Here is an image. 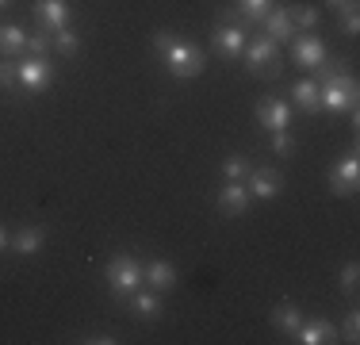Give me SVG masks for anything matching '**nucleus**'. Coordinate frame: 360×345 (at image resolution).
Instances as JSON below:
<instances>
[{
	"mask_svg": "<svg viewBox=\"0 0 360 345\" xmlns=\"http://www.w3.org/2000/svg\"><path fill=\"white\" fill-rule=\"evenodd\" d=\"M245 65H250L257 77H264V81H280V73H284L280 42H272L269 34H253V39L245 42Z\"/></svg>",
	"mask_w": 360,
	"mask_h": 345,
	"instance_id": "1",
	"label": "nucleus"
},
{
	"mask_svg": "<svg viewBox=\"0 0 360 345\" xmlns=\"http://www.w3.org/2000/svg\"><path fill=\"white\" fill-rule=\"evenodd\" d=\"M349 108H356V77H353V69H341L338 77L319 84V111L341 115Z\"/></svg>",
	"mask_w": 360,
	"mask_h": 345,
	"instance_id": "2",
	"label": "nucleus"
},
{
	"mask_svg": "<svg viewBox=\"0 0 360 345\" xmlns=\"http://www.w3.org/2000/svg\"><path fill=\"white\" fill-rule=\"evenodd\" d=\"M161 62H165V69L176 81H192V77H200L203 69H207V54H203L195 42H173V50H169Z\"/></svg>",
	"mask_w": 360,
	"mask_h": 345,
	"instance_id": "3",
	"label": "nucleus"
},
{
	"mask_svg": "<svg viewBox=\"0 0 360 345\" xmlns=\"http://www.w3.org/2000/svg\"><path fill=\"white\" fill-rule=\"evenodd\" d=\"M108 284H111L115 296H131V291L142 284V265L134 261L131 253H115L108 261Z\"/></svg>",
	"mask_w": 360,
	"mask_h": 345,
	"instance_id": "4",
	"label": "nucleus"
},
{
	"mask_svg": "<svg viewBox=\"0 0 360 345\" xmlns=\"http://www.w3.org/2000/svg\"><path fill=\"white\" fill-rule=\"evenodd\" d=\"M356 184H360V161H356V146H353L349 158L330 169V192L333 196H353Z\"/></svg>",
	"mask_w": 360,
	"mask_h": 345,
	"instance_id": "5",
	"label": "nucleus"
},
{
	"mask_svg": "<svg viewBox=\"0 0 360 345\" xmlns=\"http://www.w3.org/2000/svg\"><path fill=\"white\" fill-rule=\"evenodd\" d=\"M35 23L39 31L58 34L62 27H70V4L65 0H35Z\"/></svg>",
	"mask_w": 360,
	"mask_h": 345,
	"instance_id": "6",
	"label": "nucleus"
},
{
	"mask_svg": "<svg viewBox=\"0 0 360 345\" xmlns=\"http://www.w3.org/2000/svg\"><path fill=\"white\" fill-rule=\"evenodd\" d=\"M50 81H54V65H50L46 58H23L20 62V89L42 92Z\"/></svg>",
	"mask_w": 360,
	"mask_h": 345,
	"instance_id": "7",
	"label": "nucleus"
},
{
	"mask_svg": "<svg viewBox=\"0 0 360 345\" xmlns=\"http://www.w3.org/2000/svg\"><path fill=\"white\" fill-rule=\"evenodd\" d=\"M215 46L226 62H238L245 54V27L242 23H219L215 27Z\"/></svg>",
	"mask_w": 360,
	"mask_h": 345,
	"instance_id": "8",
	"label": "nucleus"
},
{
	"mask_svg": "<svg viewBox=\"0 0 360 345\" xmlns=\"http://www.w3.org/2000/svg\"><path fill=\"white\" fill-rule=\"evenodd\" d=\"M257 123H261L264 131H284L291 123V108L276 96H264V100H257Z\"/></svg>",
	"mask_w": 360,
	"mask_h": 345,
	"instance_id": "9",
	"label": "nucleus"
},
{
	"mask_svg": "<svg viewBox=\"0 0 360 345\" xmlns=\"http://www.w3.org/2000/svg\"><path fill=\"white\" fill-rule=\"evenodd\" d=\"M322 58H326V46H322L319 34H295V39H291V62L295 65L314 69Z\"/></svg>",
	"mask_w": 360,
	"mask_h": 345,
	"instance_id": "10",
	"label": "nucleus"
},
{
	"mask_svg": "<svg viewBox=\"0 0 360 345\" xmlns=\"http://www.w3.org/2000/svg\"><path fill=\"white\" fill-rule=\"evenodd\" d=\"M261 31L269 34L272 42H291L295 39V27H291V15H288V8L284 4H272L269 12H264V20H261Z\"/></svg>",
	"mask_w": 360,
	"mask_h": 345,
	"instance_id": "11",
	"label": "nucleus"
},
{
	"mask_svg": "<svg viewBox=\"0 0 360 345\" xmlns=\"http://www.w3.org/2000/svg\"><path fill=\"white\" fill-rule=\"evenodd\" d=\"M215 203H219V211H222V215L238 219V215H245V207H250V188H245L242 180H226Z\"/></svg>",
	"mask_w": 360,
	"mask_h": 345,
	"instance_id": "12",
	"label": "nucleus"
},
{
	"mask_svg": "<svg viewBox=\"0 0 360 345\" xmlns=\"http://www.w3.org/2000/svg\"><path fill=\"white\" fill-rule=\"evenodd\" d=\"M299 345H322V341H338V326L330 318H311V322H299V330L291 334Z\"/></svg>",
	"mask_w": 360,
	"mask_h": 345,
	"instance_id": "13",
	"label": "nucleus"
},
{
	"mask_svg": "<svg viewBox=\"0 0 360 345\" xmlns=\"http://www.w3.org/2000/svg\"><path fill=\"white\" fill-rule=\"evenodd\" d=\"M250 196H257V200H272V196H280V188H284V177H280L276 169H250Z\"/></svg>",
	"mask_w": 360,
	"mask_h": 345,
	"instance_id": "14",
	"label": "nucleus"
},
{
	"mask_svg": "<svg viewBox=\"0 0 360 345\" xmlns=\"http://www.w3.org/2000/svg\"><path fill=\"white\" fill-rule=\"evenodd\" d=\"M142 280L150 284L153 291H169V288L176 284V269H173L169 261H150V265L142 269Z\"/></svg>",
	"mask_w": 360,
	"mask_h": 345,
	"instance_id": "15",
	"label": "nucleus"
},
{
	"mask_svg": "<svg viewBox=\"0 0 360 345\" xmlns=\"http://www.w3.org/2000/svg\"><path fill=\"white\" fill-rule=\"evenodd\" d=\"M291 104L299 111H319V81L314 77H303V81L291 84Z\"/></svg>",
	"mask_w": 360,
	"mask_h": 345,
	"instance_id": "16",
	"label": "nucleus"
},
{
	"mask_svg": "<svg viewBox=\"0 0 360 345\" xmlns=\"http://www.w3.org/2000/svg\"><path fill=\"white\" fill-rule=\"evenodd\" d=\"M23 46H27V34L15 27V23L0 27V58H4V62H15V58L23 54Z\"/></svg>",
	"mask_w": 360,
	"mask_h": 345,
	"instance_id": "17",
	"label": "nucleus"
},
{
	"mask_svg": "<svg viewBox=\"0 0 360 345\" xmlns=\"http://www.w3.org/2000/svg\"><path fill=\"white\" fill-rule=\"evenodd\" d=\"M272 326H276L280 334H295L299 330V322H303V315H299V307L291 303V299H284V303H276L272 307Z\"/></svg>",
	"mask_w": 360,
	"mask_h": 345,
	"instance_id": "18",
	"label": "nucleus"
},
{
	"mask_svg": "<svg viewBox=\"0 0 360 345\" xmlns=\"http://www.w3.org/2000/svg\"><path fill=\"white\" fill-rule=\"evenodd\" d=\"M42 238H46V230H42V227H27V230H20V234L8 242V249H15L20 257H31V253H39V249H42Z\"/></svg>",
	"mask_w": 360,
	"mask_h": 345,
	"instance_id": "19",
	"label": "nucleus"
},
{
	"mask_svg": "<svg viewBox=\"0 0 360 345\" xmlns=\"http://www.w3.org/2000/svg\"><path fill=\"white\" fill-rule=\"evenodd\" d=\"M131 296H134V299H131V310H134L139 318H146V322L161 318V299L153 296V288H150V291H139V288H134Z\"/></svg>",
	"mask_w": 360,
	"mask_h": 345,
	"instance_id": "20",
	"label": "nucleus"
},
{
	"mask_svg": "<svg viewBox=\"0 0 360 345\" xmlns=\"http://www.w3.org/2000/svg\"><path fill=\"white\" fill-rule=\"evenodd\" d=\"M269 8H272V0H238V15H242L245 23H253V27H261Z\"/></svg>",
	"mask_w": 360,
	"mask_h": 345,
	"instance_id": "21",
	"label": "nucleus"
},
{
	"mask_svg": "<svg viewBox=\"0 0 360 345\" xmlns=\"http://www.w3.org/2000/svg\"><path fill=\"white\" fill-rule=\"evenodd\" d=\"M288 15H291V27L295 31H307V27L319 23V8H311V4H291Z\"/></svg>",
	"mask_w": 360,
	"mask_h": 345,
	"instance_id": "22",
	"label": "nucleus"
},
{
	"mask_svg": "<svg viewBox=\"0 0 360 345\" xmlns=\"http://www.w3.org/2000/svg\"><path fill=\"white\" fill-rule=\"evenodd\" d=\"M250 158H242V153H230V158L226 161H222V177H226V180H245V177H250Z\"/></svg>",
	"mask_w": 360,
	"mask_h": 345,
	"instance_id": "23",
	"label": "nucleus"
},
{
	"mask_svg": "<svg viewBox=\"0 0 360 345\" xmlns=\"http://www.w3.org/2000/svg\"><path fill=\"white\" fill-rule=\"evenodd\" d=\"M54 46L62 50V58H73L77 50H81V39H77V31H70V27H62L54 34Z\"/></svg>",
	"mask_w": 360,
	"mask_h": 345,
	"instance_id": "24",
	"label": "nucleus"
},
{
	"mask_svg": "<svg viewBox=\"0 0 360 345\" xmlns=\"http://www.w3.org/2000/svg\"><path fill=\"white\" fill-rule=\"evenodd\" d=\"M46 50H50V34L46 31H35L27 39V46H23V58H46Z\"/></svg>",
	"mask_w": 360,
	"mask_h": 345,
	"instance_id": "25",
	"label": "nucleus"
},
{
	"mask_svg": "<svg viewBox=\"0 0 360 345\" xmlns=\"http://www.w3.org/2000/svg\"><path fill=\"white\" fill-rule=\"evenodd\" d=\"M20 84V62H4L0 58V89H15Z\"/></svg>",
	"mask_w": 360,
	"mask_h": 345,
	"instance_id": "26",
	"label": "nucleus"
},
{
	"mask_svg": "<svg viewBox=\"0 0 360 345\" xmlns=\"http://www.w3.org/2000/svg\"><path fill=\"white\" fill-rule=\"evenodd\" d=\"M341 31L345 34H356L360 31V15H356V0H349L345 8H341Z\"/></svg>",
	"mask_w": 360,
	"mask_h": 345,
	"instance_id": "27",
	"label": "nucleus"
},
{
	"mask_svg": "<svg viewBox=\"0 0 360 345\" xmlns=\"http://www.w3.org/2000/svg\"><path fill=\"white\" fill-rule=\"evenodd\" d=\"M269 146H272V153H291V150H295V138H291L288 127H284V131H272Z\"/></svg>",
	"mask_w": 360,
	"mask_h": 345,
	"instance_id": "28",
	"label": "nucleus"
},
{
	"mask_svg": "<svg viewBox=\"0 0 360 345\" xmlns=\"http://www.w3.org/2000/svg\"><path fill=\"white\" fill-rule=\"evenodd\" d=\"M173 42H176V34H173V31H158V34H153V42H150V46H153V54H161V58H165L169 50H173Z\"/></svg>",
	"mask_w": 360,
	"mask_h": 345,
	"instance_id": "29",
	"label": "nucleus"
},
{
	"mask_svg": "<svg viewBox=\"0 0 360 345\" xmlns=\"http://www.w3.org/2000/svg\"><path fill=\"white\" fill-rule=\"evenodd\" d=\"M356 276H360V269H356V261H349L345 269H341V288H345L349 296H353V291H356Z\"/></svg>",
	"mask_w": 360,
	"mask_h": 345,
	"instance_id": "30",
	"label": "nucleus"
},
{
	"mask_svg": "<svg viewBox=\"0 0 360 345\" xmlns=\"http://www.w3.org/2000/svg\"><path fill=\"white\" fill-rule=\"evenodd\" d=\"M345 341H360V315L356 310H349V318H345Z\"/></svg>",
	"mask_w": 360,
	"mask_h": 345,
	"instance_id": "31",
	"label": "nucleus"
},
{
	"mask_svg": "<svg viewBox=\"0 0 360 345\" xmlns=\"http://www.w3.org/2000/svg\"><path fill=\"white\" fill-rule=\"evenodd\" d=\"M326 4H330V8H333V12H341V8H345V4H349V0H326Z\"/></svg>",
	"mask_w": 360,
	"mask_h": 345,
	"instance_id": "32",
	"label": "nucleus"
},
{
	"mask_svg": "<svg viewBox=\"0 0 360 345\" xmlns=\"http://www.w3.org/2000/svg\"><path fill=\"white\" fill-rule=\"evenodd\" d=\"M8 242H12V238H8V234H4V227H0V249H8Z\"/></svg>",
	"mask_w": 360,
	"mask_h": 345,
	"instance_id": "33",
	"label": "nucleus"
},
{
	"mask_svg": "<svg viewBox=\"0 0 360 345\" xmlns=\"http://www.w3.org/2000/svg\"><path fill=\"white\" fill-rule=\"evenodd\" d=\"M8 4H12V0H0V8H8Z\"/></svg>",
	"mask_w": 360,
	"mask_h": 345,
	"instance_id": "34",
	"label": "nucleus"
}]
</instances>
